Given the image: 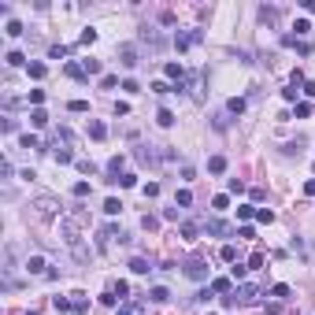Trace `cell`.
I'll list each match as a JSON object with an SVG mask.
<instances>
[{
  "label": "cell",
  "instance_id": "obj_1",
  "mask_svg": "<svg viewBox=\"0 0 315 315\" xmlns=\"http://www.w3.org/2000/svg\"><path fill=\"white\" fill-rule=\"evenodd\" d=\"M30 208H33V215H37V219H52V215H59V200L52 197V193H37Z\"/></svg>",
  "mask_w": 315,
  "mask_h": 315
},
{
  "label": "cell",
  "instance_id": "obj_2",
  "mask_svg": "<svg viewBox=\"0 0 315 315\" xmlns=\"http://www.w3.org/2000/svg\"><path fill=\"white\" fill-rule=\"evenodd\" d=\"M119 63L123 67H137V49H133V45H119Z\"/></svg>",
  "mask_w": 315,
  "mask_h": 315
},
{
  "label": "cell",
  "instance_id": "obj_3",
  "mask_svg": "<svg viewBox=\"0 0 315 315\" xmlns=\"http://www.w3.org/2000/svg\"><path fill=\"white\" fill-rule=\"evenodd\" d=\"M26 271H30V274H49V260H45V256H30V260H26Z\"/></svg>",
  "mask_w": 315,
  "mask_h": 315
},
{
  "label": "cell",
  "instance_id": "obj_4",
  "mask_svg": "<svg viewBox=\"0 0 315 315\" xmlns=\"http://www.w3.org/2000/svg\"><path fill=\"white\" fill-rule=\"evenodd\" d=\"M256 297H260V289H256V286H241V289L234 293V300H241V304H252Z\"/></svg>",
  "mask_w": 315,
  "mask_h": 315
},
{
  "label": "cell",
  "instance_id": "obj_5",
  "mask_svg": "<svg viewBox=\"0 0 315 315\" xmlns=\"http://www.w3.org/2000/svg\"><path fill=\"white\" fill-rule=\"evenodd\" d=\"M185 274H189V278H197V282H204V278H208V271H204V263H200V260H189V263H185Z\"/></svg>",
  "mask_w": 315,
  "mask_h": 315
},
{
  "label": "cell",
  "instance_id": "obj_6",
  "mask_svg": "<svg viewBox=\"0 0 315 315\" xmlns=\"http://www.w3.org/2000/svg\"><path fill=\"white\" fill-rule=\"evenodd\" d=\"M197 41H200V33H197V30L178 33V37H174V45H178V49H189V45H197Z\"/></svg>",
  "mask_w": 315,
  "mask_h": 315
},
{
  "label": "cell",
  "instance_id": "obj_7",
  "mask_svg": "<svg viewBox=\"0 0 315 315\" xmlns=\"http://www.w3.org/2000/svg\"><path fill=\"white\" fill-rule=\"evenodd\" d=\"M115 315H145V304H137V300H130V304H123Z\"/></svg>",
  "mask_w": 315,
  "mask_h": 315
},
{
  "label": "cell",
  "instance_id": "obj_8",
  "mask_svg": "<svg viewBox=\"0 0 315 315\" xmlns=\"http://www.w3.org/2000/svg\"><path fill=\"white\" fill-rule=\"evenodd\" d=\"M89 137L93 141H104V137H108V126L104 123H89Z\"/></svg>",
  "mask_w": 315,
  "mask_h": 315
},
{
  "label": "cell",
  "instance_id": "obj_9",
  "mask_svg": "<svg viewBox=\"0 0 315 315\" xmlns=\"http://www.w3.org/2000/svg\"><path fill=\"white\" fill-rule=\"evenodd\" d=\"M193 204V193L189 189H178V193H174V208H189Z\"/></svg>",
  "mask_w": 315,
  "mask_h": 315
},
{
  "label": "cell",
  "instance_id": "obj_10",
  "mask_svg": "<svg viewBox=\"0 0 315 315\" xmlns=\"http://www.w3.org/2000/svg\"><path fill=\"white\" fill-rule=\"evenodd\" d=\"M163 75H167V78H178V82H182L185 67H182V63H167V67H163Z\"/></svg>",
  "mask_w": 315,
  "mask_h": 315
},
{
  "label": "cell",
  "instance_id": "obj_11",
  "mask_svg": "<svg viewBox=\"0 0 315 315\" xmlns=\"http://www.w3.org/2000/svg\"><path fill=\"white\" fill-rule=\"evenodd\" d=\"M130 271H133V274H149V260L133 256V260H130Z\"/></svg>",
  "mask_w": 315,
  "mask_h": 315
},
{
  "label": "cell",
  "instance_id": "obj_12",
  "mask_svg": "<svg viewBox=\"0 0 315 315\" xmlns=\"http://www.w3.org/2000/svg\"><path fill=\"white\" fill-rule=\"evenodd\" d=\"M208 171H211V174H223L226 171V159L223 156H211V159H208Z\"/></svg>",
  "mask_w": 315,
  "mask_h": 315
},
{
  "label": "cell",
  "instance_id": "obj_13",
  "mask_svg": "<svg viewBox=\"0 0 315 315\" xmlns=\"http://www.w3.org/2000/svg\"><path fill=\"white\" fill-rule=\"evenodd\" d=\"M149 300H156V304H163V300H171V293H167V286H156V289L149 293Z\"/></svg>",
  "mask_w": 315,
  "mask_h": 315
},
{
  "label": "cell",
  "instance_id": "obj_14",
  "mask_svg": "<svg viewBox=\"0 0 315 315\" xmlns=\"http://www.w3.org/2000/svg\"><path fill=\"white\" fill-rule=\"evenodd\" d=\"M52 308H56V312H71V308H75V300H67V297H52Z\"/></svg>",
  "mask_w": 315,
  "mask_h": 315
},
{
  "label": "cell",
  "instance_id": "obj_15",
  "mask_svg": "<svg viewBox=\"0 0 315 315\" xmlns=\"http://www.w3.org/2000/svg\"><path fill=\"white\" fill-rule=\"evenodd\" d=\"M219 256H223V263H234V260H237V249H234V245H223Z\"/></svg>",
  "mask_w": 315,
  "mask_h": 315
},
{
  "label": "cell",
  "instance_id": "obj_16",
  "mask_svg": "<svg viewBox=\"0 0 315 315\" xmlns=\"http://www.w3.org/2000/svg\"><path fill=\"white\" fill-rule=\"evenodd\" d=\"M197 234H200V226H197V223H182V237H185V241H193Z\"/></svg>",
  "mask_w": 315,
  "mask_h": 315
},
{
  "label": "cell",
  "instance_id": "obj_17",
  "mask_svg": "<svg viewBox=\"0 0 315 315\" xmlns=\"http://www.w3.org/2000/svg\"><path fill=\"white\" fill-rule=\"evenodd\" d=\"M30 123H33V126H45V123H49V115H45L41 108H33V111H30Z\"/></svg>",
  "mask_w": 315,
  "mask_h": 315
},
{
  "label": "cell",
  "instance_id": "obj_18",
  "mask_svg": "<svg viewBox=\"0 0 315 315\" xmlns=\"http://www.w3.org/2000/svg\"><path fill=\"white\" fill-rule=\"evenodd\" d=\"M4 33H8V37H19V33H23V23H19V19H11V23L4 26Z\"/></svg>",
  "mask_w": 315,
  "mask_h": 315
},
{
  "label": "cell",
  "instance_id": "obj_19",
  "mask_svg": "<svg viewBox=\"0 0 315 315\" xmlns=\"http://www.w3.org/2000/svg\"><path fill=\"white\" fill-rule=\"evenodd\" d=\"M211 289H215V293H230L234 286H230V278H215V282H211Z\"/></svg>",
  "mask_w": 315,
  "mask_h": 315
},
{
  "label": "cell",
  "instance_id": "obj_20",
  "mask_svg": "<svg viewBox=\"0 0 315 315\" xmlns=\"http://www.w3.org/2000/svg\"><path fill=\"white\" fill-rule=\"evenodd\" d=\"M156 123H159V126H171V123H174V115H171L167 108H159V111H156Z\"/></svg>",
  "mask_w": 315,
  "mask_h": 315
},
{
  "label": "cell",
  "instance_id": "obj_21",
  "mask_svg": "<svg viewBox=\"0 0 315 315\" xmlns=\"http://www.w3.org/2000/svg\"><path fill=\"white\" fill-rule=\"evenodd\" d=\"M67 75L71 78H85V67L82 63H67Z\"/></svg>",
  "mask_w": 315,
  "mask_h": 315
},
{
  "label": "cell",
  "instance_id": "obj_22",
  "mask_svg": "<svg viewBox=\"0 0 315 315\" xmlns=\"http://www.w3.org/2000/svg\"><path fill=\"white\" fill-rule=\"evenodd\" d=\"M256 219H260V223H274V211H271V208H256Z\"/></svg>",
  "mask_w": 315,
  "mask_h": 315
},
{
  "label": "cell",
  "instance_id": "obj_23",
  "mask_svg": "<svg viewBox=\"0 0 315 315\" xmlns=\"http://www.w3.org/2000/svg\"><path fill=\"white\" fill-rule=\"evenodd\" d=\"M271 297L274 300H286V297H289V286H271Z\"/></svg>",
  "mask_w": 315,
  "mask_h": 315
},
{
  "label": "cell",
  "instance_id": "obj_24",
  "mask_svg": "<svg viewBox=\"0 0 315 315\" xmlns=\"http://www.w3.org/2000/svg\"><path fill=\"white\" fill-rule=\"evenodd\" d=\"M208 230H211V234H226V230H230V226H226L223 219H211V223H208Z\"/></svg>",
  "mask_w": 315,
  "mask_h": 315
},
{
  "label": "cell",
  "instance_id": "obj_25",
  "mask_svg": "<svg viewBox=\"0 0 315 315\" xmlns=\"http://www.w3.org/2000/svg\"><path fill=\"white\" fill-rule=\"evenodd\" d=\"M119 208H123V204H119L115 197H108V200H104V211H108V215H119Z\"/></svg>",
  "mask_w": 315,
  "mask_h": 315
},
{
  "label": "cell",
  "instance_id": "obj_26",
  "mask_svg": "<svg viewBox=\"0 0 315 315\" xmlns=\"http://www.w3.org/2000/svg\"><path fill=\"white\" fill-rule=\"evenodd\" d=\"M71 159H75L71 149H59V145H56V163H71Z\"/></svg>",
  "mask_w": 315,
  "mask_h": 315
},
{
  "label": "cell",
  "instance_id": "obj_27",
  "mask_svg": "<svg viewBox=\"0 0 315 315\" xmlns=\"http://www.w3.org/2000/svg\"><path fill=\"white\" fill-rule=\"evenodd\" d=\"M67 108L75 111V115H82V111H89V104H85V100H71V104H67Z\"/></svg>",
  "mask_w": 315,
  "mask_h": 315
},
{
  "label": "cell",
  "instance_id": "obj_28",
  "mask_svg": "<svg viewBox=\"0 0 315 315\" xmlns=\"http://www.w3.org/2000/svg\"><path fill=\"white\" fill-rule=\"evenodd\" d=\"M226 108H230V111H234V115H241V111H245V100H241V97H234V100H230V104H226Z\"/></svg>",
  "mask_w": 315,
  "mask_h": 315
},
{
  "label": "cell",
  "instance_id": "obj_29",
  "mask_svg": "<svg viewBox=\"0 0 315 315\" xmlns=\"http://www.w3.org/2000/svg\"><path fill=\"white\" fill-rule=\"evenodd\" d=\"M45 71H49L45 63H30V78H45Z\"/></svg>",
  "mask_w": 315,
  "mask_h": 315
},
{
  "label": "cell",
  "instance_id": "obj_30",
  "mask_svg": "<svg viewBox=\"0 0 315 315\" xmlns=\"http://www.w3.org/2000/svg\"><path fill=\"white\" fill-rule=\"evenodd\" d=\"M100 85H104V89H115L119 78H115V75H104V78H100Z\"/></svg>",
  "mask_w": 315,
  "mask_h": 315
},
{
  "label": "cell",
  "instance_id": "obj_31",
  "mask_svg": "<svg viewBox=\"0 0 315 315\" xmlns=\"http://www.w3.org/2000/svg\"><path fill=\"white\" fill-rule=\"evenodd\" d=\"M41 100H45V89H30V104H33V108H37Z\"/></svg>",
  "mask_w": 315,
  "mask_h": 315
},
{
  "label": "cell",
  "instance_id": "obj_32",
  "mask_svg": "<svg viewBox=\"0 0 315 315\" xmlns=\"http://www.w3.org/2000/svg\"><path fill=\"white\" fill-rule=\"evenodd\" d=\"M226 204H230V197H226V193H219V197H215V200H211V208H219V211H223V208H226Z\"/></svg>",
  "mask_w": 315,
  "mask_h": 315
},
{
  "label": "cell",
  "instance_id": "obj_33",
  "mask_svg": "<svg viewBox=\"0 0 315 315\" xmlns=\"http://www.w3.org/2000/svg\"><path fill=\"white\" fill-rule=\"evenodd\" d=\"M4 59H8V63H11V67H19V63H23V52H15V49H11V52H8V56H4Z\"/></svg>",
  "mask_w": 315,
  "mask_h": 315
},
{
  "label": "cell",
  "instance_id": "obj_34",
  "mask_svg": "<svg viewBox=\"0 0 315 315\" xmlns=\"http://www.w3.org/2000/svg\"><path fill=\"white\" fill-rule=\"evenodd\" d=\"M75 197H89V182H75Z\"/></svg>",
  "mask_w": 315,
  "mask_h": 315
},
{
  "label": "cell",
  "instance_id": "obj_35",
  "mask_svg": "<svg viewBox=\"0 0 315 315\" xmlns=\"http://www.w3.org/2000/svg\"><path fill=\"white\" fill-rule=\"evenodd\" d=\"M111 293H115V297H126V293H130V286H126V282H115V286H111Z\"/></svg>",
  "mask_w": 315,
  "mask_h": 315
},
{
  "label": "cell",
  "instance_id": "obj_36",
  "mask_svg": "<svg viewBox=\"0 0 315 315\" xmlns=\"http://www.w3.org/2000/svg\"><path fill=\"white\" fill-rule=\"evenodd\" d=\"M249 215H256V208H249V204H241V208H237V219H249Z\"/></svg>",
  "mask_w": 315,
  "mask_h": 315
},
{
  "label": "cell",
  "instance_id": "obj_37",
  "mask_svg": "<svg viewBox=\"0 0 315 315\" xmlns=\"http://www.w3.org/2000/svg\"><path fill=\"white\" fill-rule=\"evenodd\" d=\"M82 67H85V75H97V71H100V63H97V59H85Z\"/></svg>",
  "mask_w": 315,
  "mask_h": 315
},
{
  "label": "cell",
  "instance_id": "obj_38",
  "mask_svg": "<svg viewBox=\"0 0 315 315\" xmlns=\"http://www.w3.org/2000/svg\"><path fill=\"white\" fill-rule=\"evenodd\" d=\"M19 145H23V149H37V137H33V133H26V137H23Z\"/></svg>",
  "mask_w": 315,
  "mask_h": 315
},
{
  "label": "cell",
  "instance_id": "obj_39",
  "mask_svg": "<svg viewBox=\"0 0 315 315\" xmlns=\"http://www.w3.org/2000/svg\"><path fill=\"white\" fill-rule=\"evenodd\" d=\"M75 312H85V293H75Z\"/></svg>",
  "mask_w": 315,
  "mask_h": 315
},
{
  "label": "cell",
  "instance_id": "obj_40",
  "mask_svg": "<svg viewBox=\"0 0 315 315\" xmlns=\"http://www.w3.org/2000/svg\"><path fill=\"white\" fill-rule=\"evenodd\" d=\"M304 93H308V97H315V82H304Z\"/></svg>",
  "mask_w": 315,
  "mask_h": 315
},
{
  "label": "cell",
  "instance_id": "obj_41",
  "mask_svg": "<svg viewBox=\"0 0 315 315\" xmlns=\"http://www.w3.org/2000/svg\"><path fill=\"white\" fill-rule=\"evenodd\" d=\"M304 189H308V193H312V197H315V178H312V182H308V185H304Z\"/></svg>",
  "mask_w": 315,
  "mask_h": 315
}]
</instances>
